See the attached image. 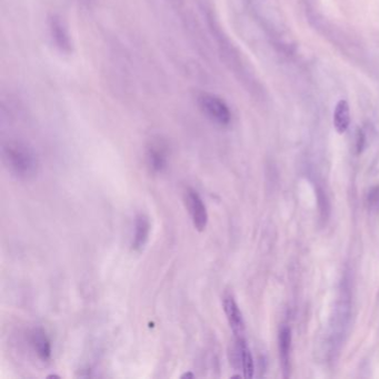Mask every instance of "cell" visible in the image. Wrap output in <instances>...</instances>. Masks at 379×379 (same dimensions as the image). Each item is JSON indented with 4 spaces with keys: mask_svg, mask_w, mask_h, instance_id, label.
Instances as JSON below:
<instances>
[{
    "mask_svg": "<svg viewBox=\"0 0 379 379\" xmlns=\"http://www.w3.org/2000/svg\"><path fill=\"white\" fill-rule=\"evenodd\" d=\"M5 164L18 178L29 179L37 174L38 158L31 148L20 141H10L3 147Z\"/></svg>",
    "mask_w": 379,
    "mask_h": 379,
    "instance_id": "obj_1",
    "label": "cell"
},
{
    "mask_svg": "<svg viewBox=\"0 0 379 379\" xmlns=\"http://www.w3.org/2000/svg\"><path fill=\"white\" fill-rule=\"evenodd\" d=\"M350 319V302L347 296L343 295L340 300L337 302L334 311V316L331 317L329 324V329L326 336V344L325 347L327 348V357H334L344 342V337L346 336L348 325Z\"/></svg>",
    "mask_w": 379,
    "mask_h": 379,
    "instance_id": "obj_2",
    "label": "cell"
},
{
    "mask_svg": "<svg viewBox=\"0 0 379 379\" xmlns=\"http://www.w3.org/2000/svg\"><path fill=\"white\" fill-rule=\"evenodd\" d=\"M198 106L208 118H211L216 124L226 126L232 120V112L229 107L221 98L216 94L202 92L197 97Z\"/></svg>",
    "mask_w": 379,
    "mask_h": 379,
    "instance_id": "obj_3",
    "label": "cell"
},
{
    "mask_svg": "<svg viewBox=\"0 0 379 379\" xmlns=\"http://www.w3.org/2000/svg\"><path fill=\"white\" fill-rule=\"evenodd\" d=\"M185 202L194 227L198 232H204L208 224V213L199 194L192 188L187 189L185 193Z\"/></svg>",
    "mask_w": 379,
    "mask_h": 379,
    "instance_id": "obj_4",
    "label": "cell"
},
{
    "mask_svg": "<svg viewBox=\"0 0 379 379\" xmlns=\"http://www.w3.org/2000/svg\"><path fill=\"white\" fill-rule=\"evenodd\" d=\"M234 363H237L238 367L242 371V376L245 378H253L255 373L254 358L250 351L247 342L243 337H236L235 348H234Z\"/></svg>",
    "mask_w": 379,
    "mask_h": 379,
    "instance_id": "obj_5",
    "label": "cell"
},
{
    "mask_svg": "<svg viewBox=\"0 0 379 379\" xmlns=\"http://www.w3.org/2000/svg\"><path fill=\"white\" fill-rule=\"evenodd\" d=\"M222 307H224L225 315L234 335L236 337H242L243 330H245V323H243L242 314L239 309L238 304H237L232 295H226L224 297Z\"/></svg>",
    "mask_w": 379,
    "mask_h": 379,
    "instance_id": "obj_6",
    "label": "cell"
},
{
    "mask_svg": "<svg viewBox=\"0 0 379 379\" xmlns=\"http://www.w3.org/2000/svg\"><path fill=\"white\" fill-rule=\"evenodd\" d=\"M292 329L288 326H282L279 330L278 346H279V358L282 369V375L285 378L289 376L290 371V351H292Z\"/></svg>",
    "mask_w": 379,
    "mask_h": 379,
    "instance_id": "obj_7",
    "label": "cell"
},
{
    "mask_svg": "<svg viewBox=\"0 0 379 379\" xmlns=\"http://www.w3.org/2000/svg\"><path fill=\"white\" fill-rule=\"evenodd\" d=\"M150 234L149 218L144 214H139L135 220V234L132 238V249L135 252H141L147 245Z\"/></svg>",
    "mask_w": 379,
    "mask_h": 379,
    "instance_id": "obj_8",
    "label": "cell"
},
{
    "mask_svg": "<svg viewBox=\"0 0 379 379\" xmlns=\"http://www.w3.org/2000/svg\"><path fill=\"white\" fill-rule=\"evenodd\" d=\"M30 345L40 361H50L51 344L45 330H43L42 328L33 329L30 334Z\"/></svg>",
    "mask_w": 379,
    "mask_h": 379,
    "instance_id": "obj_9",
    "label": "cell"
},
{
    "mask_svg": "<svg viewBox=\"0 0 379 379\" xmlns=\"http://www.w3.org/2000/svg\"><path fill=\"white\" fill-rule=\"evenodd\" d=\"M50 33L56 46L63 51H69L71 48L70 37L64 22L57 16L50 19Z\"/></svg>",
    "mask_w": 379,
    "mask_h": 379,
    "instance_id": "obj_10",
    "label": "cell"
},
{
    "mask_svg": "<svg viewBox=\"0 0 379 379\" xmlns=\"http://www.w3.org/2000/svg\"><path fill=\"white\" fill-rule=\"evenodd\" d=\"M148 165L154 173H162L167 168V150L159 144L151 145L147 151Z\"/></svg>",
    "mask_w": 379,
    "mask_h": 379,
    "instance_id": "obj_11",
    "label": "cell"
},
{
    "mask_svg": "<svg viewBox=\"0 0 379 379\" xmlns=\"http://www.w3.org/2000/svg\"><path fill=\"white\" fill-rule=\"evenodd\" d=\"M334 127L338 134L346 132L350 125V109L346 100H340L335 107Z\"/></svg>",
    "mask_w": 379,
    "mask_h": 379,
    "instance_id": "obj_12",
    "label": "cell"
},
{
    "mask_svg": "<svg viewBox=\"0 0 379 379\" xmlns=\"http://www.w3.org/2000/svg\"><path fill=\"white\" fill-rule=\"evenodd\" d=\"M367 202L368 207L373 212L379 211V187H374L370 189L367 196Z\"/></svg>",
    "mask_w": 379,
    "mask_h": 379,
    "instance_id": "obj_13",
    "label": "cell"
},
{
    "mask_svg": "<svg viewBox=\"0 0 379 379\" xmlns=\"http://www.w3.org/2000/svg\"><path fill=\"white\" fill-rule=\"evenodd\" d=\"M365 145H366V137H365V134L363 132V130H358L357 132V137H356V150L357 154H362Z\"/></svg>",
    "mask_w": 379,
    "mask_h": 379,
    "instance_id": "obj_14",
    "label": "cell"
},
{
    "mask_svg": "<svg viewBox=\"0 0 379 379\" xmlns=\"http://www.w3.org/2000/svg\"><path fill=\"white\" fill-rule=\"evenodd\" d=\"M186 377H187V378H188V377H192V378H193V377H194V375H193V374H185V375H182V376H181V378H186Z\"/></svg>",
    "mask_w": 379,
    "mask_h": 379,
    "instance_id": "obj_15",
    "label": "cell"
}]
</instances>
